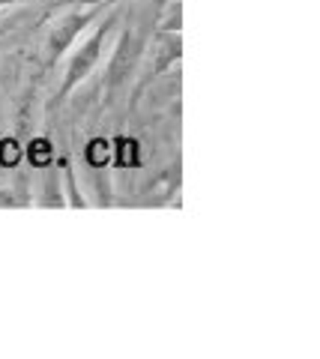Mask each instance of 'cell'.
I'll use <instances>...</instances> for the list:
<instances>
[{
  "label": "cell",
  "mask_w": 320,
  "mask_h": 359,
  "mask_svg": "<svg viewBox=\"0 0 320 359\" xmlns=\"http://www.w3.org/2000/svg\"><path fill=\"white\" fill-rule=\"evenodd\" d=\"M117 21H120V13H111L105 21H99L96 30L81 42V48L69 57V63H66V72H63V81H60V90H57V96H54V105H57V108L66 102V99H69L72 90L78 87V84H84L87 75L96 69L99 57H102V48H105L108 36H111V30L117 27Z\"/></svg>",
  "instance_id": "1"
},
{
  "label": "cell",
  "mask_w": 320,
  "mask_h": 359,
  "mask_svg": "<svg viewBox=\"0 0 320 359\" xmlns=\"http://www.w3.org/2000/svg\"><path fill=\"white\" fill-rule=\"evenodd\" d=\"M117 0H93L90 6H84V9H75V13L69 15H63L60 21H54L51 30H48V36H46V63H57L66 51H69V45L81 36V33L93 25V21L105 13L108 6H114Z\"/></svg>",
  "instance_id": "2"
},
{
  "label": "cell",
  "mask_w": 320,
  "mask_h": 359,
  "mask_svg": "<svg viewBox=\"0 0 320 359\" xmlns=\"http://www.w3.org/2000/svg\"><path fill=\"white\" fill-rule=\"evenodd\" d=\"M144 45H147L144 30L141 27H123V33H120V39L114 45L111 60H108V69H105V93L108 96H114L117 90H123L132 81V75L138 72Z\"/></svg>",
  "instance_id": "3"
},
{
  "label": "cell",
  "mask_w": 320,
  "mask_h": 359,
  "mask_svg": "<svg viewBox=\"0 0 320 359\" xmlns=\"http://www.w3.org/2000/svg\"><path fill=\"white\" fill-rule=\"evenodd\" d=\"M156 45H159V51H156V63H153V69H150V75H153V78L162 75L165 69H168V66H174L176 60H180V33L165 30Z\"/></svg>",
  "instance_id": "4"
},
{
  "label": "cell",
  "mask_w": 320,
  "mask_h": 359,
  "mask_svg": "<svg viewBox=\"0 0 320 359\" xmlns=\"http://www.w3.org/2000/svg\"><path fill=\"white\" fill-rule=\"evenodd\" d=\"M42 192H46V201H42V204H48V207L66 204V201L60 198L63 192H60V171H57V168H48V171H46V189H42Z\"/></svg>",
  "instance_id": "5"
},
{
  "label": "cell",
  "mask_w": 320,
  "mask_h": 359,
  "mask_svg": "<svg viewBox=\"0 0 320 359\" xmlns=\"http://www.w3.org/2000/svg\"><path fill=\"white\" fill-rule=\"evenodd\" d=\"M90 165L93 168H105L108 162V141H90Z\"/></svg>",
  "instance_id": "6"
},
{
  "label": "cell",
  "mask_w": 320,
  "mask_h": 359,
  "mask_svg": "<svg viewBox=\"0 0 320 359\" xmlns=\"http://www.w3.org/2000/svg\"><path fill=\"white\" fill-rule=\"evenodd\" d=\"M117 144H120V165H129V162H135V141L117 138Z\"/></svg>",
  "instance_id": "7"
},
{
  "label": "cell",
  "mask_w": 320,
  "mask_h": 359,
  "mask_svg": "<svg viewBox=\"0 0 320 359\" xmlns=\"http://www.w3.org/2000/svg\"><path fill=\"white\" fill-rule=\"evenodd\" d=\"M13 4H18V0H0V9H4V6H13Z\"/></svg>",
  "instance_id": "8"
}]
</instances>
